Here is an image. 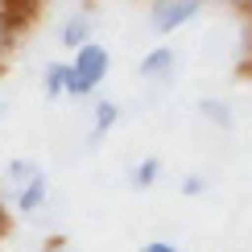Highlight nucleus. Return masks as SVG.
I'll list each match as a JSON object with an SVG mask.
<instances>
[{
	"label": "nucleus",
	"mask_w": 252,
	"mask_h": 252,
	"mask_svg": "<svg viewBox=\"0 0 252 252\" xmlns=\"http://www.w3.org/2000/svg\"><path fill=\"white\" fill-rule=\"evenodd\" d=\"M112 70V50L103 41H83L75 50V58L66 62V95H91L103 87Z\"/></svg>",
	"instance_id": "nucleus-1"
},
{
	"label": "nucleus",
	"mask_w": 252,
	"mask_h": 252,
	"mask_svg": "<svg viewBox=\"0 0 252 252\" xmlns=\"http://www.w3.org/2000/svg\"><path fill=\"white\" fill-rule=\"evenodd\" d=\"M203 4L207 0H153L149 4V25H153V33H178L182 25H190V21L203 13Z\"/></svg>",
	"instance_id": "nucleus-2"
},
{
	"label": "nucleus",
	"mask_w": 252,
	"mask_h": 252,
	"mask_svg": "<svg viewBox=\"0 0 252 252\" xmlns=\"http://www.w3.org/2000/svg\"><path fill=\"white\" fill-rule=\"evenodd\" d=\"M41 203H46V174L37 170V174H29L25 182L17 186V211H25V215H33V211H37Z\"/></svg>",
	"instance_id": "nucleus-3"
},
{
	"label": "nucleus",
	"mask_w": 252,
	"mask_h": 252,
	"mask_svg": "<svg viewBox=\"0 0 252 252\" xmlns=\"http://www.w3.org/2000/svg\"><path fill=\"white\" fill-rule=\"evenodd\" d=\"M170 66H174V50H170V46H157V50L145 54V62L136 66V75H141V79H153V75H165Z\"/></svg>",
	"instance_id": "nucleus-4"
},
{
	"label": "nucleus",
	"mask_w": 252,
	"mask_h": 252,
	"mask_svg": "<svg viewBox=\"0 0 252 252\" xmlns=\"http://www.w3.org/2000/svg\"><path fill=\"white\" fill-rule=\"evenodd\" d=\"M41 83H46V99L66 95V62H50L46 75H41Z\"/></svg>",
	"instance_id": "nucleus-5"
},
{
	"label": "nucleus",
	"mask_w": 252,
	"mask_h": 252,
	"mask_svg": "<svg viewBox=\"0 0 252 252\" xmlns=\"http://www.w3.org/2000/svg\"><path fill=\"white\" fill-rule=\"evenodd\" d=\"M116 120H120V108H116L112 99H99V103H95V136H108Z\"/></svg>",
	"instance_id": "nucleus-6"
},
{
	"label": "nucleus",
	"mask_w": 252,
	"mask_h": 252,
	"mask_svg": "<svg viewBox=\"0 0 252 252\" xmlns=\"http://www.w3.org/2000/svg\"><path fill=\"white\" fill-rule=\"evenodd\" d=\"M62 41H66L70 50H79L83 41H91V25H87V17H75L66 29H62Z\"/></svg>",
	"instance_id": "nucleus-7"
},
{
	"label": "nucleus",
	"mask_w": 252,
	"mask_h": 252,
	"mask_svg": "<svg viewBox=\"0 0 252 252\" xmlns=\"http://www.w3.org/2000/svg\"><path fill=\"white\" fill-rule=\"evenodd\" d=\"M157 178H161V161H157V157H145V161L136 165V178H132V182H136V186H153Z\"/></svg>",
	"instance_id": "nucleus-8"
},
{
	"label": "nucleus",
	"mask_w": 252,
	"mask_h": 252,
	"mask_svg": "<svg viewBox=\"0 0 252 252\" xmlns=\"http://www.w3.org/2000/svg\"><path fill=\"white\" fill-rule=\"evenodd\" d=\"M8 46H13V21H8V13H0V58L8 54Z\"/></svg>",
	"instance_id": "nucleus-9"
},
{
	"label": "nucleus",
	"mask_w": 252,
	"mask_h": 252,
	"mask_svg": "<svg viewBox=\"0 0 252 252\" xmlns=\"http://www.w3.org/2000/svg\"><path fill=\"white\" fill-rule=\"evenodd\" d=\"M29 174H37V165H29V161H13L8 165V178H13V182H25Z\"/></svg>",
	"instance_id": "nucleus-10"
},
{
	"label": "nucleus",
	"mask_w": 252,
	"mask_h": 252,
	"mask_svg": "<svg viewBox=\"0 0 252 252\" xmlns=\"http://www.w3.org/2000/svg\"><path fill=\"white\" fill-rule=\"evenodd\" d=\"M141 252H182L178 244H170V240H149V244H145Z\"/></svg>",
	"instance_id": "nucleus-11"
},
{
	"label": "nucleus",
	"mask_w": 252,
	"mask_h": 252,
	"mask_svg": "<svg viewBox=\"0 0 252 252\" xmlns=\"http://www.w3.org/2000/svg\"><path fill=\"white\" fill-rule=\"evenodd\" d=\"M182 190H186V194H198V190H203V178H186Z\"/></svg>",
	"instance_id": "nucleus-12"
},
{
	"label": "nucleus",
	"mask_w": 252,
	"mask_h": 252,
	"mask_svg": "<svg viewBox=\"0 0 252 252\" xmlns=\"http://www.w3.org/2000/svg\"><path fill=\"white\" fill-rule=\"evenodd\" d=\"M232 4H236V8H248V0H232Z\"/></svg>",
	"instance_id": "nucleus-13"
}]
</instances>
